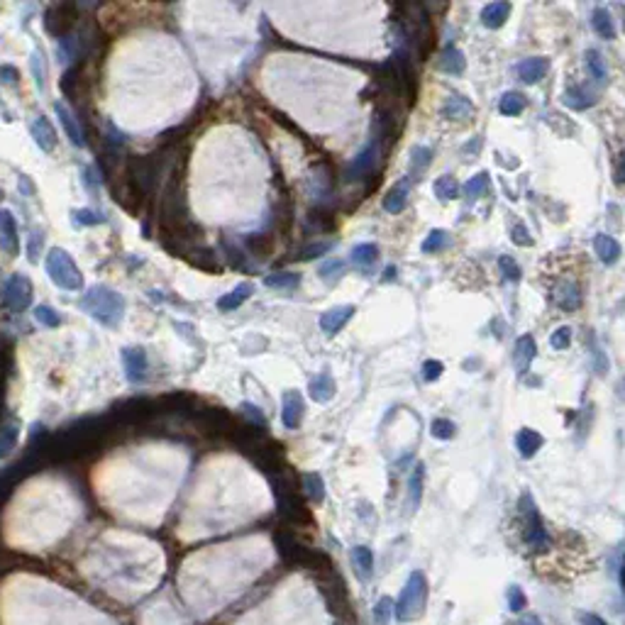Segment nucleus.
I'll use <instances>...</instances> for the list:
<instances>
[{"label":"nucleus","instance_id":"obj_1","mask_svg":"<svg viewBox=\"0 0 625 625\" xmlns=\"http://www.w3.org/2000/svg\"><path fill=\"white\" fill-rule=\"evenodd\" d=\"M79 305L107 327L120 325L122 315H125V298H122L117 291L107 289V286H96V289H91L88 294L79 301Z\"/></svg>","mask_w":625,"mask_h":625},{"label":"nucleus","instance_id":"obj_2","mask_svg":"<svg viewBox=\"0 0 625 625\" xmlns=\"http://www.w3.org/2000/svg\"><path fill=\"white\" fill-rule=\"evenodd\" d=\"M428 579H425V574L416 570L411 572V577H408L406 586H403L401 596H398L396 601V618L401 623L406 621H416V618H420L425 613V603H428Z\"/></svg>","mask_w":625,"mask_h":625},{"label":"nucleus","instance_id":"obj_3","mask_svg":"<svg viewBox=\"0 0 625 625\" xmlns=\"http://www.w3.org/2000/svg\"><path fill=\"white\" fill-rule=\"evenodd\" d=\"M47 274L59 289L64 291H81L84 289V276H81L76 261L66 249H52L47 254Z\"/></svg>","mask_w":625,"mask_h":625},{"label":"nucleus","instance_id":"obj_4","mask_svg":"<svg viewBox=\"0 0 625 625\" xmlns=\"http://www.w3.org/2000/svg\"><path fill=\"white\" fill-rule=\"evenodd\" d=\"M3 296H5V303L10 305V310L22 312L25 308H29V303H32V284H29L27 276L13 274L8 281H5Z\"/></svg>","mask_w":625,"mask_h":625},{"label":"nucleus","instance_id":"obj_5","mask_svg":"<svg viewBox=\"0 0 625 625\" xmlns=\"http://www.w3.org/2000/svg\"><path fill=\"white\" fill-rule=\"evenodd\" d=\"M520 513H522V518H525V537H527V542L542 550V547H545V542H547V532H545V525H542L540 513H537L535 504H532V496L530 494H522L520 496Z\"/></svg>","mask_w":625,"mask_h":625},{"label":"nucleus","instance_id":"obj_6","mask_svg":"<svg viewBox=\"0 0 625 625\" xmlns=\"http://www.w3.org/2000/svg\"><path fill=\"white\" fill-rule=\"evenodd\" d=\"M476 112V107L471 105L469 98H464V96L459 93H449L447 98H445V105H442V117H447V120H454V122H464V120H471Z\"/></svg>","mask_w":625,"mask_h":625},{"label":"nucleus","instance_id":"obj_7","mask_svg":"<svg viewBox=\"0 0 625 625\" xmlns=\"http://www.w3.org/2000/svg\"><path fill=\"white\" fill-rule=\"evenodd\" d=\"M0 247L15 257L20 252V235H18V225H15V218L10 210H0Z\"/></svg>","mask_w":625,"mask_h":625},{"label":"nucleus","instance_id":"obj_8","mask_svg":"<svg viewBox=\"0 0 625 625\" xmlns=\"http://www.w3.org/2000/svg\"><path fill=\"white\" fill-rule=\"evenodd\" d=\"M122 362H125V371L127 379L132 383L145 381L147 376V352L142 347H130V350L122 352Z\"/></svg>","mask_w":625,"mask_h":625},{"label":"nucleus","instance_id":"obj_9","mask_svg":"<svg viewBox=\"0 0 625 625\" xmlns=\"http://www.w3.org/2000/svg\"><path fill=\"white\" fill-rule=\"evenodd\" d=\"M305 406H303V398H301L298 391H286L284 393V411H281V420L289 430H296L303 420Z\"/></svg>","mask_w":625,"mask_h":625},{"label":"nucleus","instance_id":"obj_10","mask_svg":"<svg viewBox=\"0 0 625 625\" xmlns=\"http://www.w3.org/2000/svg\"><path fill=\"white\" fill-rule=\"evenodd\" d=\"M355 312H357L355 305H337V308H330L327 312H322L320 327L327 332V335H337Z\"/></svg>","mask_w":625,"mask_h":625},{"label":"nucleus","instance_id":"obj_11","mask_svg":"<svg viewBox=\"0 0 625 625\" xmlns=\"http://www.w3.org/2000/svg\"><path fill=\"white\" fill-rule=\"evenodd\" d=\"M32 137L37 142V147L42 152H54L56 147V132L52 127V122L47 120V115H37V120L32 122Z\"/></svg>","mask_w":625,"mask_h":625},{"label":"nucleus","instance_id":"obj_12","mask_svg":"<svg viewBox=\"0 0 625 625\" xmlns=\"http://www.w3.org/2000/svg\"><path fill=\"white\" fill-rule=\"evenodd\" d=\"M547 69H550V61L545 59V56H535V59H525L518 64V79L522 81V84L532 86L537 84V81L542 79V76L547 74Z\"/></svg>","mask_w":625,"mask_h":625},{"label":"nucleus","instance_id":"obj_13","mask_svg":"<svg viewBox=\"0 0 625 625\" xmlns=\"http://www.w3.org/2000/svg\"><path fill=\"white\" fill-rule=\"evenodd\" d=\"M542 445H545V438L537 430L525 428L515 435V447H518L522 459H532L537 454V449H542Z\"/></svg>","mask_w":625,"mask_h":625},{"label":"nucleus","instance_id":"obj_14","mask_svg":"<svg viewBox=\"0 0 625 625\" xmlns=\"http://www.w3.org/2000/svg\"><path fill=\"white\" fill-rule=\"evenodd\" d=\"M508 15H511V3L499 0V3H489L484 10H481V22H484V27H489V29H499L506 25Z\"/></svg>","mask_w":625,"mask_h":625},{"label":"nucleus","instance_id":"obj_15","mask_svg":"<svg viewBox=\"0 0 625 625\" xmlns=\"http://www.w3.org/2000/svg\"><path fill=\"white\" fill-rule=\"evenodd\" d=\"M537 355V345H535V337L532 335H522L518 337V342H515V369H518L520 374H525L527 369H530L532 360H535Z\"/></svg>","mask_w":625,"mask_h":625},{"label":"nucleus","instance_id":"obj_16","mask_svg":"<svg viewBox=\"0 0 625 625\" xmlns=\"http://www.w3.org/2000/svg\"><path fill=\"white\" fill-rule=\"evenodd\" d=\"M335 379L330 374H317V376L310 379L308 383V393L315 403H327L332 396H335Z\"/></svg>","mask_w":625,"mask_h":625},{"label":"nucleus","instance_id":"obj_17","mask_svg":"<svg viewBox=\"0 0 625 625\" xmlns=\"http://www.w3.org/2000/svg\"><path fill=\"white\" fill-rule=\"evenodd\" d=\"M593 249H596L598 259L603 261V264H616L618 259H621L623 249L621 244H618V239H613L611 235H596V239H593Z\"/></svg>","mask_w":625,"mask_h":625},{"label":"nucleus","instance_id":"obj_18","mask_svg":"<svg viewBox=\"0 0 625 625\" xmlns=\"http://www.w3.org/2000/svg\"><path fill=\"white\" fill-rule=\"evenodd\" d=\"M376 150H379V140H376V137H374V140L369 142L364 150L360 152V157H357L355 162H352V166H350V178H362V176H364V173L371 171L374 159H376Z\"/></svg>","mask_w":625,"mask_h":625},{"label":"nucleus","instance_id":"obj_19","mask_svg":"<svg viewBox=\"0 0 625 625\" xmlns=\"http://www.w3.org/2000/svg\"><path fill=\"white\" fill-rule=\"evenodd\" d=\"M406 206H408V181H401L383 196V210L396 215V213H403Z\"/></svg>","mask_w":625,"mask_h":625},{"label":"nucleus","instance_id":"obj_20","mask_svg":"<svg viewBox=\"0 0 625 625\" xmlns=\"http://www.w3.org/2000/svg\"><path fill=\"white\" fill-rule=\"evenodd\" d=\"M598 98L593 93H588L584 86H570L565 91V105H570L572 110H586V107L596 105Z\"/></svg>","mask_w":625,"mask_h":625},{"label":"nucleus","instance_id":"obj_21","mask_svg":"<svg viewBox=\"0 0 625 625\" xmlns=\"http://www.w3.org/2000/svg\"><path fill=\"white\" fill-rule=\"evenodd\" d=\"M438 66L445 71V74L449 76H459L464 71V66H467V59H464V54L459 52L457 47H447L442 54H440V61Z\"/></svg>","mask_w":625,"mask_h":625},{"label":"nucleus","instance_id":"obj_22","mask_svg":"<svg viewBox=\"0 0 625 625\" xmlns=\"http://www.w3.org/2000/svg\"><path fill=\"white\" fill-rule=\"evenodd\" d=\"M555 301L562 310H577L579 305H581V291H579L577 284L567 281V284H562L560 289H557Z\"/></svg>","mask_w":625,"mask_h":625},{"label":"nucleus","instance_id":"obj_23","mask_svg":"<svg viewBox=\"0 0 625 625\" xmlns=\"http://www.w3.org/2000/svg\"><path fill=\"white\" fill-rule=\"evenodd\" d=\"M54 110H56V115H59V122L64 125V132H66V137H69L71 145H74V147H84L86 142H84V137H81V130H79V125L74 122V117H71V112L66 110V105L64 103H56Z\"/></svg>","mask_w":625,"mask_h":625},{"label":"nucleus","instance_id":"obj_24","mask_svg":"<svg viewBox=\"0 0 625 625\" xmlns=\"http://www.w3.org/2000/svg\"><path fill=\"white\" fill-rule=\"evenodd\" d=\"M252 291H254V286H252V284H239L237 289L230 291V294H225L223 298L218 301V308H220V310H225V312L239 308V305H242L244 301H247L249 296H252Z\"/></svg>","mask_w":625,"mask_h":625},{"label":"nucleus","instance_id":"obj_25","mask_svg":"<svg viewBox=\"0 0 625 625\" xmlns=\"http://www.w3.org/2000/svg\"><path fill=\"white\" fill-rule=\"evenodd\" d=\"M591 25H593V29H596L598 37H603V39H613V37H616V25H613V18H611V13H608L606 8H596V10H593Z\"/></svg>","mask_w":625,"mask_h":625},{"label":"nucleus","instance_id":"obj_26","mask_svg":"<svg viewBox=\"0 0 625 625\" xmlns=\"http://www.w3.org/2000/svg\"><path fill=\"white\" fill-rule=\"evenodd\" d=\"M264 286L269 289H279V291H294L301 286V274L296 271H279V274H269L264 279Z\"/></svg>","mask_w":625,"mask_h":625},{"label":"nucleus","instance_id":"obj_27","mask_svg":"<svg viewBox=\"0 0 625 625\" xmlns=\"http://www.w3.org/2000/svg\"><path fill=\"white\" fill-rule=\"evenodd\" d=\"M352 560H355L357 574H360L362 579H369L374 574V552L369 550L367 545H357L355 550H352Z\"/></svg>","mask_w":625,"mask_h":625},{"label":"nucleus","instance_id":"obj_28","mask_svg":"<svg viewBox=\"0 0 625 625\" xmlns=\"http://www.w3.org/2000/svg\"><path fill=\"white\" fill-rule=\"evenodd\" d=\"M350 259H352V264H355V266H362V269H367V266L376 264V259H379V247H376V244H371V242L357 244V247L352 249Z\"/></svg>","mask_w":625,"mask_h":625},{"label":"nucleus","instance_id":"obj_29","mask_svg":"<svg viewBox=\"0 0 625 625\" xmlns=\"http://www.w3.org/2000/svg\"><path fill=\"white\" fill-rule=\"evenodd\" d=\"M435 196H438V201L447 203V201H454V198H459V181L454 176H440L438 181H435Z\"/></svg>","mask_w":625,"mask_h":625},{"label":"nucleus","instance_id":"obj_30","mask_svg":"<svg viewBox=\"0 0 625 625\" xmlns=\"http://www.w3.org/2000/svg\"><path fill=\"white\" fill-rule=\"evenodd\" d=\"M525 105H527L525 96L518 93V91H511V93H506L504 98H501L499 110H501V115L515 117V115H520V112L525 110Z\"/></svg>","mask_w":625,"mask_h":625},{"label":"nucleus","instance_id":"obj_31","mask_svg":"<svg viewBox=\"0 0 625 625\" xmlns=\"http://www.w3.org/2000/svg\"><path fill=\"white\" fill-rule=\"evenodd\" d=\"M423 484H425V464L418 462L416 469L411 474V481H408V491H411V506L418 508L420 501H423Z\"/></svg>","mask_w":625,"mask_h":625},{"label":"nucleus","instance_id":"obj_32","mask_svg":"<svg viewBox=\"0 0 625 625\" xmlns=\"http://www.w3.org/2000/svg\"><path fill=\"white\" fill-rule=\"evenodd\" d=\"M396 613V601H393L391 596H381L376 601V606H374L371 611V618L376 625H388L391 623V616Z\"/></svg>","mask_w":625,"mask_h":625},{"label":"nucleus","instance_id":"obj_33","mask_svg":"<svg viewBox=\"0 0 625 625\" xmlns=\"http://www.w3.org/2000/svg\"><path fill=\"white\" fill-rule=\"evenodd\" d=\"M586 66H588V71H591L593 79H596L598 84H606V79H608L606 59H603L598 49H588V52H586Z\"/></svg>","mask_w":625,"mask_h":625},{"label":"nucleus","instance_id":"obj_34","mask_svg":"<svg viewBox=\"0 0 625 625\" xmlns=\"http://www.w3.org/2000/svg\"><path fill=\"white\" fill-rule=\"evenodd\" d=\"M317 274H320V279L325 281V284H337V281L342 279V274H345V261L342 259L325 261V264L317 269Z\"/></svg>","mask_w":625,"mask_h":625},{"label":"nucleus","instance_id":"obj_35","mask_svg":"<svg viewBox=\"0 0 625 625\" xmlns=\"http://www.w3.org/2000/svg\"><path fill=\"white\" fill-rule=\"evenodd\" d=\"M449 244V235L445 232V230H433V232L425 237L423 242V252L425 254H435L440 252V249H445Z\"/></svg>","mask_w":625,"mask_h":625},{"label":"nucleus","instance_id":"obj_36","mask_svg":"<svg viewBox=\"0 0 625 625\" xmlns=\"http://www.w3.org/2000/svg\"><path fill=\"white\" fill-rule=\"evenodd\" d=\"M18 425H5L3 430H0V459L8 457L10 452L15 449V445H18Z\"/></svg>","mask_w":625,"mask_h":625},{"label":"nucleus","instance_id":"obj_37","mask_svg":"<svg viewBox=\"0 0 625 625\" xmlns=\"http://www.w3.org/2000/svg\"><path fill=\"white\" fill-rule=\"evenodd\" d=\"M433 162V150L430 147H413L411 150V171L420 173L425 171V166H430Z\"/></svg>","mask_w":625,"mask_h":625},{"label":"nucleus","instance_id":"obj_38","mask_svg":"<svg viewBox=\"0 0 625 625\" xmlns=\"http://www.w3.org/2000/svg\"><path fill=\"white\" fill-rule=\"evenodd\" d=\"M486 188H489V173L481 171V173H476V176L469 178L467 186H464V193H467V198H471V201H474V198H479L481 193L486 191Z\"/></svg>","mask_w":625,"mask_h":625},{"label":"nucleus","instance_id":"obj_39","mask_svg":"<svg viewBox=\"0 0 625 625\" xmlns=\"http://www.w3.org/2000/svg\"><path fill=\"white\" fill-rule=\"evenodd\" d=\"M506 598H508V608L513 613H520L522 608L527 606V596L522 593V588L518 586V584H511L508 591H506Z\"/></svg>","mask_w":625,"mask_h":625},{"label":"nucleus","instance_id":"obj_40","mask_svg":"<svg viewBox=\"0 0 625 625\" xmlns=\"http://www.w3.org/2000/svg\"><path fill=\"white\" fill-rule=\"evenodd\" d=\"M430 433H433V438H438V440H452L454 423L447 418H438V420H433V425H430Z\"/></svg>","mask_w":625,"mask_h":625},{"label":"nucleus","instance_id":"obj_41","mask_svg":"<svg viewBox=\"0 0 625 625\" xmlns=\"http://www.w3.org/2000/svg\"><path fill=\"white\" fill-rule=\"evenodd\" d=\"M34 320H37L39 325L59 327L61 317H59V312H56L54 308H49V305H37V308H34Z\"/></svg>","mask_w":625,"mask_h":625},{"label":"nucleus","instance_id":"obj_42","mask_svg":"<svg viewBox=\"0 0 625 625\" xmlns=\"http://www.w3.org/2000/svg\"><path fill=\"white\" fill-rule=\"evenodd\" d=\"M305 486H308V494L315 504H322L325 499V484H322L320 474H305Z\"/></svg>","mask_w":625,"mask_h":625},{"label":"nucleus","instance_id":"obj_43","mask_svg":"<svg viewBox=\"0 0 625 625\" xmlns=\"http://www.w3.org/2000/svg\"><path fill=\"white\" fill-rule=\"evenodd\" d=\"M32 74H34V84H37L39 91L47 88V71H44V61H42V54L34 52L32 54Z\"/></svg>","mask_w":625,"mask_h":625},{"label":"nucleus","instance_id":"obj_44","mask_svg":"<svg viewBox=\"0 0 625 625\" xmlns=\"http://www.w3.org/2000/svg\"><path fill=\"white\" fill-rule=\"evenodd\" d=\"M74 223L76 225H98V223H105V218L100 213H93V210L84 208V210H74Z\"/></svg>","mask_w":625,"mask_h":625},{"label":"nucleus","instance_id":"obj_45","mask_svg":"<svg viewBox=\"0 0 625 625\" xmlns=\"http://www.w3.org/2000/svg\"><path fill=\"white\" fill-rule=\"evenodd\" d=\"M550 345L555 347V350H567V347L572 345V330H570V327H560V330L552 332Z\"/></svg>","mask_w":625,"mask_h":625},{"label":"nucleus","instance_id":"obj_46","mask_svg":"<svg viewBox=\"0 0 625 625\" xmlns=\"http://www.w3.org/2000/svg\"><path fill=\"white\" fill-rule=\"evenodd\" d=\"M499 266H501V271H504L506 279H511V281H520L522 271H520V266L515 264V259H511V257H501V259H499Z\"/></svg>","mask_w":625,"mask_h":625},{"label":"nucleus","instance_id":"obj_47","mask_svg":"<svg viewBox=\"0 0 625 625\" xmlns=\"http://www.w3.org/2000/svg\"><path fill=\"white\" fill-rule=\"evenodd\" d=\"M442 371H445V367H442V362H438V360H428L423 364V379L428 383L438 381V379L442 376Z\"/></svg>","mask_w":625,"mask_h":625},{"label":"nucleus","instance_id":"obj_48","mask_svg":"<svg viewBox=\"0 0 625 625\" xmlns=\"http://www.w3.org/2000/svg\"><path fill=\"white\" fill-rule=\"evenodd\" d=\"M511 239H513V244H518V247H530L532 244L530 230H527L525 225H515V228L511 230Z\"/></svg>","mask_w":625,"mask_h":625},{"label":"nucleus","instance_id":"obj_49","mask_svg":"<svg viewBox=\"0 0 625 625\" xmlns=\"http://www.w3.org/2000/svg\"><path fill=\"white\" fill-rule=\"evenodd\" d=\"M271 244H274V242H271L269 237H261V235H257V237L249 239V247H252L257 254H261V257H266V254H269Z\"/></svg>","mask_w":625,"mask_h":625},{"label":"nucleus","instance_id":"obj_50","mask_svg":"<svg viewBox=\"0 0 625 625\" xmlns=\"http://www.w3.org/2000/svg\"><path fill=\"white\" fill-rule=\"evenodd\" d=\"M579 621H581V625H608L601 616H596V613H581Z\"/></svg>","mask_w":625,"mask_h":625},{"label":"nucleus","instance_id":"obj_51","mask_svg":"<svg viewBox=\"0 0 625 625\" xmlns=\"http://www.w3.org/2000/svg\"><path fill=\"white\" fill-rule=\"evenodd\" d=\"M37 244L42 247V232H34L29 239V261H37Z\"/></svg>","mask_w":625,"mask_h":625},{"label":"nucleus","instance_id":"obj_52","mask_svg":"<svg viewBox=\"0 0 625 625\" xmlns=\"http://www.w3.org/2000/svg\"><path fill=\"white\" fill-rule=\"evenodd\" d=\"M327 249H330V244H327V242H322V244H312V247H308V249H305L303 259H310V257H320V254H322V252H327Z\"/></svg>","mask_w":625,"mask_h":625},{"label":"nucleus","instance_id":"obj_53","mask_svg":"<svg viewBox=\"0 0 625 625\" xmlns=\"http://www.w3.org/2000/svg\"><path fill=\"white\" fill-rule=\"evenodd\" d=\"M616 183L618 186L625 183V150L621 152V159H618V166H616Z\"/></svg>","mask_w":625,"mask_h":625},{"label":"nucleus","instance_id":"obj_54","mask_svg":"<svg viewBox=\"0 0 625 625\" xmlns=\"http://www.w3.org/2000/svg\"><path fill=\"white\" fill-rule=\"evenodd\" d=\"M0 79H3V84H15L18 71H15L13 66H3V69H0Z\"/></svg>","mask_w":625,"mask_h":625},{"label":"nucleus","instance_id":"obj_55","mask_svg":"<svg viewBox=\"0 0 625 625\" xmlns=\"http://www.w3.org/2000/svg\"><path fill=\"white\" fill-rule=\"evenodd\" d=\"M20 186H22V188H25V191H27V193H32V191H34L32 181H29V178H27V176H20Z\"/></svg>","mask_w":625,"mask_h":625},{"label":"nucleus","instance_id":"obj_56","mask_svg":"<svg viewBox=\"0 0 625 625\" xmlns=\"http://www.w3.org/2000/svg\"><path fill=\"white\" fill-rule=\"evenodd\" d=\"M520 625H545V623H542L537 616H527V618H522Z\"/></svg>","mask_w":625,"mask_h":625},{"label":"nucleus","instance_id":"obj_57","mask_svg":"<svg viewBox=\"0 0 625 625\" xmlns=\"http://www.w3.org/2000/svg\"><path fill=\"white\" fill-rule=\"evenodd\" d=\"M383 274H386V276H383V281H388V279H396V266H388V269L383 271Z\"/></svg>","mask_w":625,"mask_h":625}]
</instances>
